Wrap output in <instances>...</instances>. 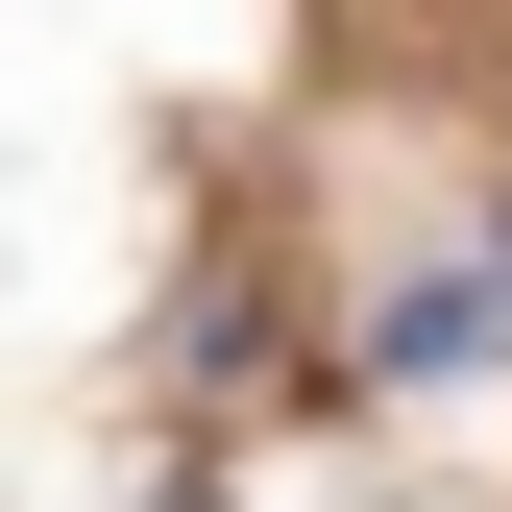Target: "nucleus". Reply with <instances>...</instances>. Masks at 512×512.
<instances>
[{
	"label": "nucleus",
	"instance_id": "f257e3e1",
	"mask_svg": "<svg viewBox=\"0 0 512 512\" xmlns=\"http://www.w3.org/2000/svg\"><path fill=\"white\" fill-rule=\"evenodd\" d=\"M488 342H512V244H464V269H415L391 317H366V366H391V391H464Z\"/></svg>",
	"mask_w": 512,
	"mask_h": 512
}]
</instances>
